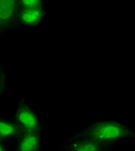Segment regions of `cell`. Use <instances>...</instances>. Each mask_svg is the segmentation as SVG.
<instances>
[{
	"instance_id": "7",
	"label": "cell",
	"mask_w": 135,
	"mask_h": 151,
	"mask_svg": "<svg viewBox=\"0 0 135 151\" xmlns=\"http://www.w3.org/2000/svg\"><path fill=\"white\" fill-rule=\"evenodd\" d=\"M42 133L23 132L14 142L12 151H42Z\"/></svg>"
},
{
	"instance_id": "8",
	"label": "cell",
	"mask_w": 135,
	"mask_h": 151,
	"mask_svg": "<svg viewBox=\"0 0 135 151\" xmlns=\"http://www.w3.org/2000/svg\"><path fill=\"white\" fill-rule=\"evenodd\" d=\"M7 87V72H6V60L0 59V101L3 99Z\"/></svg>"
},
{
	"instance_id": "5",
	"label": "cell",
	"mask_w": 135,
	"mask_h": 151,
	"mask_svg": "<svg viewBox=\"0 0 135 151\" xmlns=\"http://www.w3.org/2000/svg\"><path fill=\"white\" fill-rule=\"evenodd\" d=\"M19 11L17 0H0V37L13 29Z\"/></svg>"
},
{
	"instance_id": "4",
	"label": "cell",
	"mask_w": 135,
	"mask_h": 151,
	"mask_svg": "<svg viewBox=\"0 0 135 151\" xmlns=\"http://www.w3.org/2000/svg\"><path fill=\"white\" fill-rule=\"evenodd\" d=\"M63 151H112L114 144H106L94 141L69 137L68 139L56 143Z\"/></svg>"
},
{
	"instance_id": "2",
	"label": "cell",
	"mask_w": 135,
	"mask_h": 151,
	"mask_svg": "<svg viewBox=\"0 0 135 151\" xmlns=\"http://www.w3.org/2000/svg\"><path fill=\"white\" fill-rule=\"evenodd\" d=\"M12 118L17 122L23 132L42 133V118L38 111L27 100L21 97L16 101Z\"/></svg>"
},
{
	"instance_id": "9",
	"label": "cell",
	"mask_w": 135,
	"mask_h": 151,
	"mask_svg": "<svg viewBox=\"0 0 135 151\" xmlns=\"http://www.w3.org/2000/svg\"><path fill=\"white\" fill-rule=\"evenodd\" d=\"M20 10H34L45 7L44 0H17Z\"/></svg>"
},
{
	"instance_id": "3",
	"label": "cell",
	"mask_w": 135,
	"mask_h": 151,
	"mask_svg": "<svg viewBox=\"0 0 135 151\" xmlns=\"http://www.w3.org/2000/svg\"><path fill=\"white\" fill-rule=\"evenodd\" d=\"M48 17L46 7L34 10H20L12 30L20 31L24 29L36 28L44 23Z\"/></svg>"
},
{
	"instance_id": "1",
	"label": "cell",
	"mask_w": 135,
	"mask_h": 151,
	"mask_svg": "<svg viewBox=\"0 0 135 151\" xmlns=\"http://www.w3.org/2000/svg\"><path fill=\"white\" fill-rule=\"evenodd\" d=\"M134 137L135 131L129 125L112 118H103L92 122L72 136L75 138L114 145L121 140Z\"/></svg>"
},
{
	"instance_id": "6",
	"label": "cell",
	"mask_w": 135,
	"mask_h": 151,
	"mask_svg": "<svg viewBox=\"0 0 135 151\" xmlns=\"http://www.w3.org/2000/svg\"><path fill=\"white\" fill-rule=\"evenodd\" d=\"M23 133L12 116L0 115V141L10 144L15 142Z\"/></svg>"
},
{
	"instance_id": "10",
	"label": "cell",
	"mask_w": 135,
	"mask_h": 151,
	"mask_svg": "<svg viewBox=\"0 0 135 151\" xmlns=\"http://www.w3.org/2000/svg\"><path fill=\"white\" fill-rule=\"evenodd\" d=\"M0 151H12V148L8 143L0 141Z\"/></svg>"
}]
</instances>
